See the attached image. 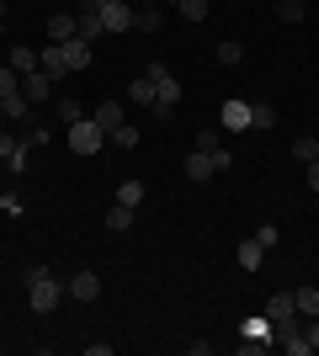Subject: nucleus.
Masks as SVG:
<instances>
[{"label": "nucleus", "instance_id": "1", "mask_svg": "<svg viewBox=\"0 0 319 356\" xmlns=\"http://www.w3.org/2000/svg\"><path fill=\"white\" fill-rule=\"evenodd\" d=\"M149 74H154V118L165 122V118H176V106H181V86H176V74L165 70V64H149Z\"/></svg>", "mask_w": 319, "mask_h": 356}, {"label": "nucleus", "instance_id": "2", "mask_svg": "<svg viewBox=\"0 0 319 356\" xmlns=\"http://www.w3.org/2000/svg\"><path fill=\"white\" fill-rule=\"evenodd\" d=\"M64 282L59 277H54V271H48V277H38V282H27V303H32V314H54L64 303Z\"/></svg>", "mask_w": 319, "mask_h": 356}, {"label": "nucleus", "instance_id": "3", "mask_svg": "<svg viewBox=\"0 0 319 356\" xmlns=\"http://www.w3.org/2000/svg\"><path fill=\"white\" fill-rule=\"evenodd\" d=\"M69 149H75V154H101L106 149V134L101 128H96V118H80V122H69Z\"/></svg>", "mask_w": 319, "mask_h": 356}, {"label": "nucleus", "instance_id": "4", "mask_svg": "<svg viewBox=\"0 0 319 356\" xmlns=\"http://www.w3.org/2000/svg\"><path fill=\"white\" fill-rule=\"evenodd\" d=\"M218 128H224V134H245V128H250V102H245V96H229V102L218 106Z\"/></svg>", "mask_w": 319, "mask_h": 356}, {"label": "nucleus", "instance_id": "5", "mask_svg": "<svg viewBox=\"0 0 319 356\" xmlns=\"http://www.w3.org/2000/svg\"><path fill=\"white\" fill-rule=\"evenodd\" d=\"M101 27L106 38H122V32H133V0H112L101 11Z\"/></svg>", "mask_w": 319, "mask_h": 356}, {"label": "nucleus", "instance_id": "6", "mask_svg": "<svg viewBox=\"0 0 319 356\" xmlns=\"http://www.w3.org/2000/svg\"><path fill=\"white\" fill-rule=\"evenodd\" d=\"M54 90H59V80H54V74H43V70H32V74H22V96H27L32 106H43V102H54Z\"/></svg>", "mask_w": 319, "mask_h": 356}, {"label": "nucleus", "instance_id": "7", "mask_svg": "<svg viewBox=\"0 0 319 356\" xmlns=\"http://www.w3.org/2000/svg\"><path fill=\"white\" fill-rule=\"evenodd\" d=\"M64 293L75 298V303H96V298H101V277H96V271H75V277L64 282Z\"/></svg>", "mask_w": 319, "mask_h": 356}, {"label": "nucleus", "instance_id": "8", "mask_svg": "<svg viewBox=\"0 0 319 356\" xmlns=\"http://www.w3.org/2000/svg\"><path fill=\"white\" fill-rule=\"evenodd\" d=\"M38 70H43V74H54L59 86H64V80H69V74H75V70H69V59H64V48H59V43L38 48Z\"/></svg>", "mask_w": 319, "mask_h": 356}, {"label": "nucleus", "instance_id": "9", "mask_svg": "<svg viewBox=\"0 0 319 356\" xmlns=\"http://www.w3.org/2000/svg\"><path fill=\"white\" fill-rule=\"evenodd\" d=\"M91 118H96V128H101V134L112 138V134L122 128V122H128V112H122V102H101V106L91 112Z\"/></svg>", "mask_w": 319, "mask_h": 356}, {"label": "nucleus", "instance_id": "10", "mask_svg": "<svg viewBox=\"0 0 319 356\" xmlns=\"http://www.w3.org/2000/svg\"><path fill=\"white\" fill-rule=\"evenodd\" d=\"M266 319H272V330L293 325V319H298V303H293V293H277L272 303H266Z\"/></svg>", "mask_w": 319, "mask_h": 356}, {"label": "nucleus", "instance_id": "11", "mask_svg": "<svg viewBox=\"0 0 319 356\" xmlns=\"http://www.w3.org/2000/svg\"><path fill=\"white\" fill-rule=\"evenodd\" d=\"M181 176H186V181H197V186H202V181H213V176H218V170H213V154L192 149V154H186V165H181Z\"/></svg>", "mask_w": 319, "mask_h": 356}, {"label": "nucleus", "instance_id": "12", "mask_svg": "<svg viewBox=\"0 0 319 356\" xmlns=\"http://www.w3.org/2000/svg\"><path fill=\"white\" fill-rule=\"evenodd\" d=\"M75 32L85 38V43H101L106 27H101V11H75Z\"/></svg>", "mask_w": 319, "mask_h": 356}, {"label": "nucleus", "instance_id": "13", "mask_svg": "<svg viewBox=\"0 0 319 356\" xmlns=\"http://www.w3.org/2000/svg\"><path fill=\"white\" fill-rule=\"evenodd\" d=\"M69 38H80V32H75V16H69V11H54V16H48V43H69Z\"/></svg>", "mask_w": 319, "mask_h": 356}, {"label": "nucleus", "instance_id": "14", "mask_svg": "<svg viewBox=\"0 0 319 356\" xmlns=\"http://www.w3.org/2000/svg\"><path fill=\"white\" fill-rule=\"evenodd\" d=\"M64 48V59H69V70H91V43H85V38H69V43H59Z\"/></svg>", "mask_w": 319, "mask_h": 356}, {"label": "nucleus", "instance_id": "15", "mask_svg": "<svg viewBox=\"0 0 319 356\" xmlns=\"http://www.w3.org/2000/svg\"><path fill=\"white\" fill-rule=\"evenodd\" d=\"M128 102H133V106H154V74H149V70L128 86Z\"/></svg>", "mask_w": 319, "mask_h": 356}, {"label": "nucleus", "instance_id": "16", "mask_svg": "<svg viewBox=\"0 0 319 356\" xmlns=\"http://www.w3.org/2000/svg\"><path fill=\"white\" fill-rule=\"evenodd\" d=\"M144 192H149V186H144L138 176H128V181L117 186V202H122V208H144Z\"/></svg>", "mask_w": 319, "mask_h": 356}, {"label": "nucleus", "instance_id": "17", "mask_svg": "<svg viewBox=\"0 0 319 356\" xmlns=\"http://www.w3.org/2000/svg\"><path fill=\"white\" fill-rule=\"evenodd\" d=\"M261 261H266V245H261V239L250 234V239L240 245V266H245V271H261Z\"/></svg>", "mask_w": 319, "mask_h": 356}, {"label": "nucleus", "instance_id": "18", "mask_svg": "<svg viewBox=\"0 0 319 356\" xmlns=\"http://www.w3.org/2000/svg\"><path fill=\"white\" fill-rule=\"evenodd\" d=\"M6 64H11L16 74H32V70H38V48H27V43H16V48H11V59H6Z\"/></svg>", "mask_w": 319, "mask_h": 356}, {"label": "nucleus", "instance_id": "19", "mask_svg": "<svg viewBox=\"0 0 319 356\" xmlns=\"http://www.w3.org/2000/svg\"><path fill=\"white\" fill-rule=\"evenodd\" d=\"M240 335H250V341H277V330H272V319H266V314L245 319V325H240Z\"/></svg>", "mask_w": 319, "mask_h": 356}, {"label": "nucleus", "instance_id": "20", "mask_svg": "<svg viewBox=\"0 0 319 356\" xmlns=\"http://www.w3.org/2000/svg\"><path fill=\"white\" fill-rule=\"evenodd\" d=\"M250 128H256V134L261 128H277V106L272 102H250Z\"/></svg>", "mask_w": 319, "mask_h": 356}, {"label": "nucleus", "instance_id": "21", "mask_svg": "<svg viewBox=\"0 0 319 356\" xmlns=\"http://www.w3.org/2000/svg\"><path fill=\"white\" fill-rule=\"evenodd\" d=\"M133 32H160V6H133Z\"/></svg>", "mask_w": 319, "mask_h": 356}, {"label": "nucleus", "instance_id": "22", "mask_svg": "<svg viewBox=\"0 0 319 356\" xmlns=\"http://www.w3.org/2000/svg\"><path fill=\"white\" fill-rule=\"evenodd\" d=\"M293 160H298V165L319 160V138L314 134H298V138H293Z\"/></svg>", "mask_w": 319, "mask_h": 356}, {"label": "nucleus", "instance_id": "23", "mask_svg": "<svg viewBox=\"0 0 319 356\" xmlns=\"http://www.w3.org/2000/svg\"><path fill=\"white\" fill-rule=\"evenodd\" d=\"M293 303H298V314H304V319H319V287H298V293H293Z\"/></svg>", "mask_w": 319, "mask_h": 356}, {"label": "nucleus", "instance_id": "24", "mask_svg": "<svg viewBox=\"0 0 319 356\" xmlns=\"http://www.w3.org/2000/svg\"><path fill=\"white\" fill-rule=\"evenodd\" d=\"M133 213H138V208H122V202H112V213H106V229H112V234L133 229Z\"/></svg>", "mask_w": 319, "mask_h": 356}, {"label": "nucleus", "instance_id": "25", "mask_svg": "<svg viewBox=\"0 0 319 356\" xmlns=\"http://www.w3.org/2000/svg\"><path fill=\"white\" fill-rule=\"evenodd\" d=\"M240 59H245V43H240V38H224V43H218V64H224V70H234Z\"/></svg>", "mask_w": 319, "mask_h": 356}, {"label": "nucleus", "instance_id": "26", "mask_svg": "<svg viewBox=\"0 0 319 356\" xmlns=\"http://www.w3.org/2000/svg\"><path fill=\"white\" fill-rule=\"evenodd\" d=\"M197 149H202V154H218V149H229V144H224V128H197Z\"/></svg>", "mask_w": 319, "mask_h": 356}, {"label": "nucleus", "instance_id": "27", "mask_svg": "<svg viewBox=\"0 0 319 356\" xmlns=\"http://www.w3.org/2000/svg\"><path fill=\"white\" fill-rule=\"evenodd\" d=\"M176 11H181L186 22H208V11H213V0H176Z\"/></svg>", "mask_w": 319, "mask_h": 356}, {"label": "nucleus", "instance_id": "28", "mask_svg": "<svg viewBox=\"0 0 319 356\" xmlns=\"http://www.w3.org/2000/svg\"><path fill=\"white\" fill-rule=\"evenodd\" d=\"M54 112H59V122H64V128H69V122H80V118H85V112H80V102H75V96H59V102H54Z\"/></svg>", "mask_w": 319, "mask_h": 356}, {"label": "nucleus", "instance_id": "29", "mask_svg": "<svg viewBox=\"0 0 319 356\" xmlns=\"http://www.w3.org/2000/svg\"><path fill=\"white\" fill-rule=\"evenodd\" d=\"M304 11H309L304 0H277V22H288V27H293V22H304Z\"/></svg>", "mask_w": 319, "mask_h": 356}, {"label": "nucleus", "instance_id": "30", "mask_svg": "<svg viewBox=\"0 0 319 356\" xmlns=\"http://www.w3.org/2000/svg\"><path fill=\"white\" fill-rule=\"evenodd\" d=\"M106 144H117V149H138V128H133V122H122V128L106 138Z\"/></svg>", "mask_w": 319, "mask_h": 356}, {"label": "nucleus", "instance_id": "31", "mask_svg": "<svg viewBox=\"0 0 319 356\" xmlns=\"http://www.w3.org/2000/svg\"><path fill=\"white\" fill-rule=\"evenodd\" d=\"M16 90H22V74L11 64H0V96H16Z\"/></svg>", "mask_w": 319, "mask_h": 356}, {"label": "nucleus", "instance_id": "32", "mask_svg": "<svg viewBox=\"0 0 319 356\" xmlns=\"http://www.w3.org/2000/svg\"><path fill=\"white\" fill-rule=\"evenodd\" d=\"M27 149H32V144H22L16 154H6V165H11V176H22V170H27Z\"/></svg>", "mask_w": 319, "mask_h": 356}, {"label": "nucleus", "instance_id": "33", "mask_svg": "<svg viewBox=\"0 0 319 356\" xmlns=\"http://www.w3.org/2000/svg\"><path fill=\"white\" fill-rule=\"evenodd\" d=\"M0 213H6V218H22V197L6 192V197H0Z\"/></svg>", "mask_w": 319, "mask_h": 356}, {"label": "nucleus", "instance_id": "34", "mask_svg": "<svg viewBox=\"0 0 319 356\" xmlns=\"http://www.w3.org/2000/svg\"><path fill=\"white\" fill-rule=\"evenodd\" d=\"M256 239L266 245V250H277V239H282V234H277V223H261V229H256Z\"/></svg>", "mask_w": 319, "mask_h": 356}, {"label": "nucleus", "instance_id": "35", "mask_svg": "<svg viewBox=\"0 0 319 356\" xmlns=\"http://www.w3.org/2000/svg\"><path fill=\"white\" fill-rule=\"evenodd\" d=\"M27 144H32V149L48 144V128H43V122H32V128H27Z\"/></svg>", "mask_w": 319, "mask_h": 356}, {"label": "nucleus", "instance_id": "36", "mask_svg": "<svg viewBox=\"0 0 319 356\" xmlns=\"http://www.w3.org/2000/svg\"><path fill=\"white\" fill-rule=\"evenodd\" d=\"M304 170H309V176H304V181H309V192H319V160H309Z\"/></svg>", "mask_w": 319, "mask_h": 356}, {"label": "nucleus", "instance_id": "37", "mask_svg": "<svg viewBox=\"0 0 319 356\" xmlns=\"http://www.w3.org/2000/svg\"><path fill=\"white\" fill-rule=\"evenodd\" d=\"M106 6H112V0H80L75 11H106Z\"/></svg>", "mask_w": 319, "mask_h": 356}, {"label": "nucleus", "instance_id": "38", "mask_svg": "<svg viewBox=\"0 0 319 356\" xmlns=\"http://www.w3.org/2000/svg\"><path fill=\"white\" fill-rule=\"evenodd\" d=\"M0 27H6V0H0Z\"/></svg>", "mask_w": 319, "mask_h": 356}, {"label": "nucleus", "instance_id": "39", "mask_svg": "<svg viewBox=\"0 0 319 356\" xmlns=\"http://www.w3.org/2000/svg\"><path fill=\"white\" fill-rule=\"evenodd\" d=\"M6 122H11V118H6V106H0V128H6Z\"/></svg>", "mask_w": 319, "mask_h": 356}, {"label": "nucleus", "instance_id": "40", "mask_svg": "<svg viewBox=\"0 0 319 356\" xmlns=\"http://www.w3.org/2000/svg\"><path fill=\"white\" fill-rule=\"evenodd\" d=\"M133 6H160V0H133Z\"/></svg>", "mask_w": 319, "mask_h": 356}]
</instances>
